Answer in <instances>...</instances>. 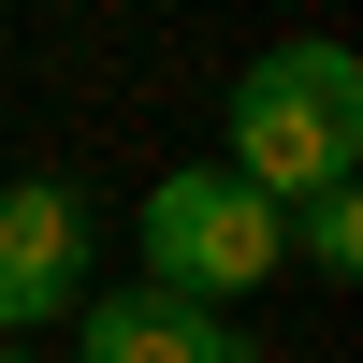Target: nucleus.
I'll return each mask as SVG.
<instances>
[{
  "instance_id": "nucleus-1",
  "label": "nucleus",
  "mask_w": 363,
  "mask_h": 363,
  "mask_svg": "<svg viewBox=\"0 0 363 363\" xmlns=\"http://www.w3.org/2000/svg\"><path fill=\"white\" fill-rule=\"evenodd\" d=\"M218 174H247L277 218L306 189H349V174H363V58L335 44V29H291V44H262L247 73H233Z\"/></svg>"
},
{
  "instance_id": "nucleus-2",
  "label": "nucleus",
  "mask_w": 363,
  "mask_h": 363,
  "mask_svg": "<svg viewBox=\"0 0 363 363\" xmlns=\"http://www.w3.org/2000/svg\"><path fill=\"white\" fill-rule=\"evenodd\" d=\"M131 247H145V291L233 306V291H262V277L291 262V233H277V203H262L247 174H218V160H174L160 189L131 203Z\"/></svg>"
},
{
  "instance_id": "nucleus-3",
  "label": "nucleus",
  "mask_w": 363,
  "mask_h": 363,
  "mask_svg": "<svg viewBox=\"0 0 363 363\" xmlns=\"http://www.w3.org/2000/svg\"><path fill=\"white\" fill-rule=\"evenodd\" d=\"M87 247H102V218H87V189H58V174H29V189H0V349L58 335V320L87 306Z\"/></svg>"
},
{
  "instance_id": "nucleus-4",
  "label": "nucleus",
  "mask_w": 363,
  "mask_h": 363,
  "mask_svg": "<svg viewBox=\"0 0 363 363\" xmlns=\"http://www.w3.org/2000/svg\"><path fill=\"white\" fill-rule=\"evenodd\" d=\"M58 335H73V363H262L233 335V306H189V291H87Z\"/></svg>"
},
{
  "instance_id": "nucleus-5",
  "label": "nucleus",
  "mask_w": 363,
  "mask_h": 363,
  "mask_svg": "<svg viewBox=\"0 0 363 363\" xmlns=\"http://www.w3.org/2000/svg\"><path fill=\"white\" fill-rule=\"evenodd\" d=\"M277 233H291V262H306V277H363V174H349V189H306Z\"/></svg>"
},
{
  "instance_id": "nucleus-6",
  "label": "nucleus",
  "mask_w": 363,
  "mask_h": 363,
  "mask_svg": "<svg viewBox=\"0 0 363 363\" xmlns=\"http://www.w3.org/2000/svg\"><path fill=\"white\" fill-rule=\"evenodd\" d=\"M0 363H44V349H0Z\"/></svg>"
}]
</instances>
